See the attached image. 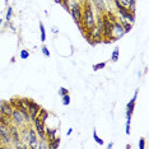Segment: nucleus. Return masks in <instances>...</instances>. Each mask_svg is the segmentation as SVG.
Returning a JSON list of instances; mask_svg holds the SVG:
<instances>
[{
    "label": "nucleus",
    "mask_w": 149,
    "mask_h": 149,
    "mask_svg": "<svg viewBox=\"0 0 149 149\" xmlns=\"http://www.w3.org/2000/svg\"><path fill=\"white\" fill-rule=\"evenodd\" d=\"M83 6V14H82V31L89 28L94 24V14H93V8H92V3H89V0H84L82 3Z\"/></svg>",
    "instance_id": "f257e3e1"
},
{
    "label": "nucleus",
    "mask_w": 149,
    "mask_h": 149,
    "mask_svg": "<svg viewBox=\"0 0 149 149\" xmlns=\"http://www.w3.org/2000/svg\"><path fill=\"white\" fill-rule=\"evenodd\" d=\"M69 8H70V14H72L74 22L78 26L82 27V14H83L82 3L78 1V0H69Z\"/></svg>",
    "instance_id": "f03ea898"
},
{
    "label": "nucleus",
    "mask_w": 149,
    "mask_h": 149,
    "mask_svg": "<svg viewBox=\"0 0 149 149\" xmlns=\"http://www.w3.org/2000/svg\"><path fill=\"white\" fill-rule=\"evenodd\" d=\"M112 1L115 3V5H116V10L118 12V14H120L121 19H124V21H127V22H130V23H134L135 22V13L130 12L126 8V6H124L120 1H118V0H112Z\"/></svg>",
    "instance_id": "7ed1b4c3"
},
{
    "label": "nucleus",
    "mask_w": 149,
    "mask_h": 149,
    "mask_svg": "<svg viewBox=\"0 0 149 149\" xmlns=\"http://www.w3.org/2000/svg\"><path fill=\"white\" fill-rule=\"evenodd\" d=\"M0 147L8 148L12 145V138H10V129L6 125L0 124Z\"/></svg>",
    "instance_id": "20e7f679"
},
{
    "label": "nucleus",
    "mask_w": 149,
    "mask_h": 149,
    "mask_svg": "<svg viewBox=\"0 0 149 149\" xmlns=\"http://www.w3.org/2000/svg\"><path fill=\"white\" fill-rule=\"evenodd\" d=\"M102 22H103V31H102V36H103V38H110V37H112L113 23L107 18L104 13H102Z\"/></svg>",
    "instance_id": "39448f33"
},
{
    "label": "nucleus",
    "mask_w": 149,
    "mask_h": 149,
    "mask_svg": "<svg viewBox=\"0 0 149 149\" xmlns=\"http://www.w3.org/2000/svg\"><path fill=\"white\" fill-rule=\"evenodd\" d=\"M10 118H12V123L14 124V125H17V126H18L19 129L23 127L24 125H27L24 117H23L22 112L18 110V108H14V110H13V112H12V115H10Z\"/></svg>",
    "instance_id": "423d86ee"
},
{
    "label": "nucleus",
    "mask_w": 149,
    "mask_h": 149,
    "mask_svg": "<svg viewBox=\"0 0 149 149\" xmlns=\"http://www.w3.org/2000/svg\"><path fill=\"white\" fill-rule=\"evenodd\" d=\"M33 123V129L36 130L37 135H38L40 139H46V134H45V123L41 120V118L36 117L35 120L32 121Z\"/></svg>",
    "instance_id": "0eeeda50"
},
{
    "label": "nucleus",
    "mask_w": 149,
    "mask_h": 149,
    "mask_svg": "<svg viewBox=\"0 0 149 149\" xmlns=\"http://www.w3.org/2000/svg\"><path fill=\"white\" fill-rule=\"evenodd\" d=\"M28 148L31 149H38V135H37L36 130L31 126H28Z\"/></svg>",
    "instance_id": "6e6552de"
},
{
    "label": "nucleus",
    "mask_w": 149,
    "mask_h": 149,
    "mask_svg": "<svg viewBox=\"0 0 149 149\" xmlns=\"http://www.w3.org/2000/svg\"><path fill=\"white\" fill-rule=\"evenodd\" d=\"M9 129H10L12 145H13V148H14V145L18 144L19 141L22 140V139H21V130H19V127L17 126V125H14V124H12L10 126H9Z\"/></svg>",
    "instance_id": "1a4fd4ad"
},
{
    "label": "nucleus",
    "mask_w": 149,
    "mask_h": 149,
    "mask_svg": "<svg viewBox=\"0 0 149 149\" xmlns=\"http://www.w3.org/2000/svg\"><path fill=\"white\" fill-rule=\"evenodd\" d=\"M138 94H139V89H135L133 98H131V100L127 102V104H126V118H131V116H133V112H134V110H135V103H136Z\"/></svg>",
    "instance_id": "9d476101"
},
{
    "label": "nucleus",
    "mask_w": 149,
    "mask_h": 149,
    "mask_svg": "<svg viewBox=\"0 0 149 149\" xmlns=\"http://www.w3.org/2000/svg\"><path fill=\"white\" fill-rule=\"evenodd\" d=\"M13 110H14V108H13L10 102H8V101H1V102H0V115H5V116L10 117Z\"/></svg>",
    "instance_id": "9b49d317"
},
{
    "label": "nucleus",
    "mask_w": 149,
    "mask_h": 149,
    "mask_svg": "<svg viewBox=\"0 0 149 149\" xmlns=\"http://www.w3.org/2000/svg\"><path fill=\"white\" fill-rule=\"evenodd\" d=\"M125 35L124 32V28H123V24H121L120 21H116L113 23V29H112V36L116 38V41L118 38H121Z\"/></svg>",
    "instance_id": "f8f14e48"
},
{
    "label": "nucleus",
    "mask_w": 149,
    "mask_h": 149,
    "mask_svg": "<svg viewBox=\"0 0 149 149\" xmlns=\"http://www.w3.org/2000/svg\"><path fill=\"white\" fill-rule=\"evenodd\" d=\"M91 3L94 5V8L97 9L98 13H104L107 10V5H106V1L104 0H91Z\"/></svg>",
    "instance_id": "ddd939ff"
},
{
    "label": "nucleus",
    "mask_w": 149,
    "mask_h": 149,
    "mask_svg": "<svg viewBox=\"0 0 149 149\" xmlns=\"http://www.w3.org/2000/svg\"><path fill=\"white\" fill-rule=\"evenodd\" d=\"M56 133H57L56 129H51V127H46V126H45V134H46L47 141L54 140V139L56 138Z\"/></svg>",
    "instance_id": "4468645a"
},
{
    "label": "nucleus",
    "mask_w": 149,
    "mask_h": 149,
    "mask_svg": "<svg viewBox=\"0 0 149 149\" xmlns=\"http://www.w3.org/2000/svg\"><path fill=\"white\" fill-rule=\"evenodd\" d=\"M60 141H61V139H60V136H56L54 140L51 141H47V144H49V148L51 149H57L60 147Z\"/></svg>",
    "instance_id": "2eb2a0df"
},
{
    "label": "nucleus",
    "mask_w": 149,
    "mask_h": 149,
    "mask_svg": "<svg viewBox=\"0 0 149 149\" xmlns=\"http://www.w3.org/2000/svg\"><path fill=\"white\" fill-rule=\"evenodd\" d=\"M120 22H121V24H123V28H124L125 33H129L131 31V28H133V23H130L127 21H124V19H121V18H120Z\"/></svg>",
    "instance_id": "dca6fc26"
},
{
    "label": "nucleus",
    "mask_w": 149,
    "mask_h": 149,
    "mask_svg": "<svg viewBox=\"0 0 149 149\" xmlns=\"http://www.w3.org/2000/svg\"><path fill=\"white\" fill-rule=\"evenodd\" d=\"M37 117L38 118H41V120L43 121V123H46V120L49 118V112L45 110V108H40V111H38V115H37Z\"/></svg>",
    "instance_id": "f3484780"
},
{
    "label": "nucleus",
    "mask_w": 149,
    "mask_h": 149,
    "mask_svg": "<svg viewBox=\"0 0 149 149\" xmlns=\"http://www.w3.org/2000/svg\"><path fill=\"white\" fill-rule=\"evenodd\" d=\"M118 59H120V47H115L112 54H111V61L116 63Z\"/></svg>",
    "instance_id": "a211bd4d"
},
{
    "label": "nucleus",
    "mask_w": 149,
    "mask_h": 149,
    "mask_svg": "<svg viewBox=\"0 0 149 149\" xmlns=\"http://www.w3.org/2000/svg\"><path fill=\"white\" fill-rule=\"evenodd\" d=\"M0 124L6 125V126H10L13 123H12V118L9 117V116H5V115H0Z\"/></svg>",
    "instance_id": "6ab92c4d"
},
{
    "label": "nucleus",
    "mask_w": 149,
    "mask_h": 149,
    "mask_svg": "<svg viewBox=\"0 0 149 149\" xmlns=\"http://www.w3.org/2000/svg\"><path fill=\"white\" fill-rule=\"evenodd\" d=\"M40 33H41V41L45 42L46 41V29L42 22H40Z\"/></svg>",
    "instance_id": "aec40b11"
},
{
    "label": "nucleus",
    "mask_w": 149,
    "mask_h": 149,
    "mask_svg": "<svg viewBox=\"0 0 149 149\" xmlns=\"http://www.w3.org/2000/svg\"><path fill=\"white\" fill-rule=\"evenodd\" d=\"M12 17H13V8L10 5H8V10H6V14H5V21L6 23L12 21Z\"/></svg>",
    "instance_id": "412c9836"
},
{
    "label": "nucleus",
    "mask_w": 149,
    "mask_h": 149,
    "mask_svg": "<svg viewBox=\"0 0 149 149\" xmlns=\"http://www.w3.org/2000/svg\"><path fill=\"white\" fill-rule=\"evenodd\" d=\"M106 65H107V63H106V61H102V63L94 64V65H93V70H94V72H98V70H102V69H104V68H106Z\"/></svg>",
    "instance_id": "4be33fe9"
},
{
    "label": "nucleus",
    "mask_w": 149,
    "mask_h": 149,
    "mask_svg": "<svg viewBox=\"0 0 149 149\" xmlns=\"http://www.w3.org/2000/svg\"><path fill=\"white\" fill-rule=\"evenodd\" d=\"M93 139H94V141H96V143H97V144H100V145H103V144H104L103 139H102V138H100V136H98V134H97L96 129H94V130H93Z\"/></svg>",
    "instance_id": "5701e85b"
},
{
    "label": "nucleus",
    "mask_w": 149,
    "mask_h": 149,
    "mask_svg": "<svg viewBox=\"0 0 149 149\" xmlns=\"http://www.w3.org/2000/svg\"><path fill=\"white\" fill-rule=\"evenodd\" d=\"M61 102H63L64 106H69V103H70V94L69 93L61 96Z\"/></svg>",
    "instance_id": "b1692460"
},
{
    "label": "nucleus",
    "mask_w": 149,
    "mask_h": 149,
    "mask_svg": "<svg viewBox=\"0 0 149 149\" xmlns=\"http://www.w3.org/2000/svg\"><path fill=\"white\" fill-rule=\"evenodd\" d=\"M49 144H47V139H41L38 140V149H47Z\"/></svg>",
    "instance_id": "393cba45"
},
{
    "label": "nucleus",
    "mask_w": 149,
    "mask_h": 149,
    "mask_svg": "<svg viewBox=\"0 0 149 149\" xmlns=\"http://www.w3.org/2000/svg\"><path fill=\"white\" fill-rule=\"evenodd\" d=\"M19 57L23 59V60L28 59V57H29V51H28V50H26V49H22L21 52H19Z\"/></svg>",
    "instance_id": "a878e982"
},
{
    "label": "nucleus",
    "mask_w": 149,
    "mask_h": 149,
    "mask_svg": "<svg viewBox=\"0 0 149 149\" xmlns=\"http://www.w3.org/2000/svg\"><path fill=\"white\" fill-rule=\"evenodd\" d=\"M130 124H131V118H126V125H125V134L130 135Z\"/></svg>",
    "instance_id": "bb28decb"
},
{
    "label": "nucleus",
    "mask_w": 149,
    "mask_h": 149,
    "mask_svg": "<svg viewBox=\"0 0 149 149\" xmlns=\"http://www.w3.org/2000/svg\"><path fill=\"white\" fill-rule=\"evenodd\" d=\"M14 148H23V149H28V144L24 143V141H23V140H21L18 144H15V145H14Z\"/></svg>",
    "instance_id": "cd10ccee"
},
{
    "label": "nucleus",
    "mask_w": 149,
    "mask_h": 149,
    "mask_svg": "<svg viewBox=\"0 0 149 149\" xmlns=\"http://www.w3.org/2000/svg\"><path fill=\"white\" fill-rule=\"evenodd\" d=\"M41 51H42V55L43 56H46V57H50V51H49V49H47V46H42L41 47Z\"/></svg>",
    "instance_id": "c85d7f7f"
},
{
    "label": "nucleus",
    "mask_w": 149,
    "mask_h": 149,
    "mask_svg": "<svg viewBox=\"0 0 149 149\" xmlns=\"http://www.w3.org/2000/svg\"><path fill=\"white\" fill-rule=\"evenodd\" d=\"M68 93H69V89H66V88H64V87L59 88V96L60 97L64 96V94H68Z\"/></svg>",
    "instance_id": "c756f323"
},
{
    "label": "nucleus",
    "mask_w": 149,
    "mask_h": 149,
    "mask_svg": "<svg viewBox=\"0 0 149 149\" xmlns=\"http://www.w3.org/2000/svg\"><path fill=\"white\" fill-rule=\"evenodd\" d=\"M145 148V139L140 138L139 139V149H144Z\"/></svg>",
    "instance_id": "7c9ffc66"
},
{
    "label": "nucleus",
    "mask_w": 149,
    "mask_h": 149,
    "mask_svg": "<svg viewBox=\"0 0 149 149\" xmlns=\"http://www.w3.org/2000/svg\"><path fill=\"white\" fill-rule=\"evenodd\" d=\"M72 133H73V129H72V127H70V129H69V130H68V131H66V135H68V136H69V135H72Z\"/></svg>",
    "instance_id": "2f4dec72"
},
{
    "label": "nucleus",
    "mask_w": 149,
    "mask_h": 149,
    "mask_svg": "<svg viewBox=\"0 0 149 149\" xmlns=\"http://www.w3.org/2000/svg\"><path fill=\"white\" fill-rule=\"evenodd\" d=\"M112 147H113V143H112V141H111V143H108V144H107V148H108V149H111Z\"/></svg>",
    "instance_id": "473e14b6"
},
{
    "label": "nucleus",
    "mask_w": 149,
    "mask_h": 149,
    "mask_svg": "<svg viewBox=\"0 0 149 149\" xmlns=\"http://www.w3.org/2000/svg\"><path fill=\"white\" fill-rule=\"evenodd\" d=\"M52 32L54 33H57V28H56V27H52Z\"/></svg>",
    "instance_id": "72a5a7b5"
},
{
    "label": "nucleus",
    "mask_w": 149,
    "mask_h": 149,
    "mask_svg": "<svg viewBox=\"0 0 149 149\" xmlns=\"http://www.w3.org/2000/svg\"><path fill=\"white\" fill-rule=\"evenodd\" d=\"M125 148H126V149H131V145L130 144H126V147H125Z\"/></svg>",
    "instance_id": "f704fd0d"
},
{
    "label": "nucleus",
    "mask_w": 149,
    "mask_h": 149,
    "mask_svg": "<svg viewBox=\"0 0 149 149\" xmlns=\"http://www.w3.org/2000/svg\"><path fill=\"white\" fill-rule=\"evenodd\" d=\"M1 24H3V19L0 18V26H1Z\"/></svg>",
    "instance_id": "c9c22d12"
},
{
    "label": "nucleus",
    "mask_w": 149,
    "mask_h": 149,
    "mask_svg": "<svg viewBox=\"0 0 149 149\" xmlns=\"http://www.w3.org/2000/svg\"><path fill=\"white\" fill-rule=\"evenodd\" d=\"M4 3H5V4H6V5H8V0H4Z\"/></svg>",
    "instance_id": "e433bc0d"
},
{
    "label": "nucleus",
    "mask_w": 149,
    "mask_h": 149,
    "mask_svg": "<svg viewBox=\"0 0 149 149\" xmlns=\"http://www.w3.org/2000/svg\"><path fill=\"white\" fill-rule=\"evenodd\" d=\"M104 1H108V3H111V1H112V0H104Z\"/></svg>",
    "instance_id": "4c0bfd02"
},
{
    "label": "nucleus",
    "mask_w": 149,
    "mask_h": 149,
    "mask_svg": "<svg viewBox=\"0 0 149 149\" xmlns=\"http://www.w3.org/2000/svg\"><path fill=\"white\" fill-rule=\"evenodd\" d=\"M78 1H80V3H83V1H84V0H78Z\"/></svg>",
    "instance_id": "58836bf2"
}]
</instances>
